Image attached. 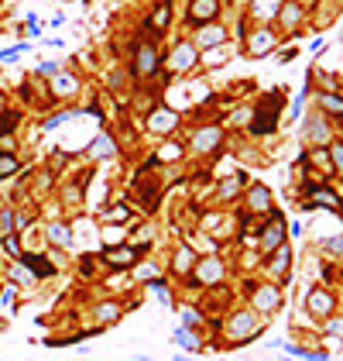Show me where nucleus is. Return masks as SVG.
Masks as SVG:
<instances>
[{"instance_id":"nucleus-1","label":"nucleus","mask_w":343,"mask_h":361,"mask_svg":"<svg viewBox=\"0 0 343 361\" xmlns=\"http://www.w3.org/2000/svg\"><path fill=\"white\" fill-rule=\"evenodd\" d=\"M158 73V49L151 42H141L138 52H134V76L138 80H148Z\"/></svg>"},{"instance_id":"nucleus-2","label":"nucleus","mask_w":343,"mask_h":361,"mask_svg":"<svg viewBox=\"0 0 343 361\" xmlns=\"http://www.w3.org/2000/svg\"><path fill=\"white\" fill-rule=\"evenodd\" d=\"M196 62H199V49H196L192 42H178V45L172 49V55H169L165 66H169L172 73H189Z\"/></svg>"},{"instance_id":"nucleus-3","label":"nucleus","mask_w":343,"mask_h":361,"mask_svg":"<svg viewBox=\"0 0 343 361\" xmlns=\"http://www.w3.org/2000/svg\"><path fill=\"white\" fill-rule=\"evenodd\" d=\"M189 24L203 28V24H213L220 17V0H189V10H185Z\"/></svg>"},{"instance_id":"nucleus-4","label":"nucleus","mask_w":343,"mask_h":361,"mask_svg":"<svg viewBox=\"0 0 343 361\" xmlns=\"http://www.w3.org/2000/svg\"><path fill=\"white\" fill-rule=\"evenodd\" d=\"M278 107H281V96H268L264 110H257L254 134H271V131H275V121H278Z\"/></svg>"},{"instance_id":"nucleus-5","label":"nucleus","mask_w":343,"mask_h":361,"mask_svg":"<svg viewBox=\"0 0 343 361\" xmlns=\"http://www.w3.org/2000/svg\"><path fill=\"white\" fill-rule=\"evenodd\" d=\"M227 42V28L223 24H203L199 31H196V49H216V45H223Z\"/></svg>"},{"instance_id":"nucleus-6","label":"nucleus","mask_w":343,"mask_h":361,"mask_svg":"<svg viewBox=\"0 0 343 361\" xmlns=\"http://www.w3.org/2000/svg\"><path fill=\"white\" fill-rule=\"evenodd\" d=\"M285 245V224H281V217H275L268 227H264V238H261V252L264 255H271V252H278Z\"/></svg>"},{"instance_id":"nucleus-7","label":"nucleus","mask_w":343,"mask_h":361,"mask_svg":"<svg viewBox=\"0 0 343 361\" xmlns=\"http://www.w3.org/2000/svg\"><path fill=\"white\" fill-rule=\"evenodd\" d=\"M275 42H278V38H275L271 28H257L254 35H248V52H251V55H268V52L275 49Z\"/></svg>"},{"instance_id":"nucleus-8","label":"nucleus","mask_w":343,"mask_h":361,"mask_svg":"<svg viewBox=\"0 0 343 361\" xmlns=\"http://www.w3.org/2000/svg\"><path fill=\"white\" fill-rule=\"evenodd\" d=\"M220 138H223L220 127H203V131L192 134V148H196V152H213V148L220 145Z\"/></svg>"},{"instance_id":"nucleus-9","label":"nucleus","mask_w":343,"mask_h":361,"mask_svg":"<svg viewBox=\"0 0 343 361\" xmlns=\"http://www.w3.org/2000/svg\"><path fill=\"white\" fill-rule=\"evenodd\" d=\"M175 124H178V114H175V110H169V107H158V110L148 117V127H151V131H158V134L172 131Z\"/></svg>"},{"instance_id":"nucleus-10","label":"nucleus","mask_w":343,"mask_h":361,"mask_svg":"<svg viewBox=\"0 0 343 361\" xmlns=\"http://www.w3.org/2000/svg\"><path fill=\"white\" fill-rule=\"evenodd\" d=\"M76 90H80V80H76L73 73H62V69H59V73L52 76V93H55V96H73Z\"/></svg>"},{"instance_id":"nucleus-11","label":"nucleus","mask_w":343,"mask_h":361,"mask_svg":"<svg viewBox=\"0 0 343 361\" xmlns=\"http://www.w3.org/2000/svg\"><path fill=\"white\" fill-rule=\"evenodd\" d=\"M281 3H285V0H254V3H251V14H254L257 21H271V17H278Z\"/></svg>"},{"instance_id":"nucleus-12","label":"nucleus","mask_w":343,"mask_h":361,"mask_svg":"<svg viewBox=\"0 0 343 361\" xmlns=\"http://www.w3.org/2000/svg\"><path fill=\"white\" fill-rule=\"evenodd\" d=\"M223 275V265L216 262V258H203L199 265H196V279H203V282H216Z\"/></svg>"},{"instance_id":"nucleus-13","label":"nucleus","mask_w":343,"mask_h":361,"mask_svg":"<svg viewBox=\"0 0 343 361\" xmlns=\"http://www.w3.org/2000/svg\"><path fill=\"white\" fill-rule=\"evenodd\" d=\"M278 17H281V24H285V28H299V24H302V7H299L295 0H288V3H281Z\"/></svg>"},{"instance_id":"nucleus-14","label":"nucleus","mask_w":343,"mask_h":361,"mask_svg":"<svg viewBox=\"0 0 343 361\" xmlns=\"http://www.w3.org/2000/svg\"><path fill=\"white\" fill-rule=\"evenodd\" d=\"M306 303H309V310H313V313H323V317H326V313L333 310V296H326L323 289H313Z\"/></svg>"},{"instance_id":"nucleus-15","label":"nucleus","mask_w":343,"mask_h":361,"mask_svg":"<svg viewBox=\"0 0 343 361\" xmlns=\"http://www.w3.org/2000/svg\"><path fill=\"white\" fill-rule=\"evenodd\" d=\"M169 21H172V3H169V0H162V3L155 7V14L148 17V28H155V31H165V28H169Z\"/></svg>"},{"instance_id":"nucleus-16","label":"nucleus","mask_w":343,"mask_h":361,"mask_svg":"<svg viewBox=\"0 0 343 361\" xmlns=\"http://www.w3.org/2000/svg\"><path fill=\"white\" fill-rule=\"evenodd\" d=\"M134 258H138V248H110L106 252V262L117 265V269L120 265H134Z\"/></svg>"},{"instance_id":"nucleus-17","label":"nucleus","mask_w":343,"mask_h":361,"mask_svg":"<svg viewBox=\"0 0 343 361\" xmlns=\"http://www.w3.org/2000/svg\"><path fill=\"white\" fill-rule=\"evenodd\" d=\"M89 152H93L96 159H110V155L117 152V145H113V138H110V134H100V138H93Z\"/></svg>"},{"instance_id":"nucleus-18","label":"nucleus","mask_w":343,"mask_h":361,"mask_svg":"<svg viewBox=\"0 0 343 361\" xmlns=\"http://www.w3.org/2000/svg\"><path fill=\"white\" fill-rule=\"evenodd\" d=\"M248 206H251V210H268V206H271V193H268L264 186H254V189L248 193Z\"/></svg>"},{"instance_id":"nucleus-19","label":"nucleus","mask_w":343,"mask_h":361,"mask_svg":"<svg viewBox=\"0 0 343 361\" xmlns=\"http://www.w3.org/2000/svg\"><path fill=\"white\" fill-rule=\"evenodd\" d=\"M48 241L59 245V248H69V245H73V234H69L66 224H52V227H48Z\"/></svg>"},{"instance_id":"nucleus-20","label":"nucleus","mask_w":343,"mask_h":361,"mask_svg":"<svg viewBox=\"0 0 343 361\" xmlns=\"http://www.w3.org/2000/svg\"><path fill=\"white\" fill-rule=\"evenodd\" d=\"M254 303L261 306V310H275V306H278V292H275L271 285H261V289L254 292Z\"/></svg>"},{"instance_id":"nucleus-21","label":"nucleus","mask_w":343,"mask_h":361,"mask_svg":"<svg viewBox=\"0 0 343 361\" xmlns=\"http://www.w3.org/2000/svg\"><path fill=\"white\" fill-rule=\"evenodd\" d=\"M21 262H24L28 269L35 272V275H52V272H55V265H48V262H41L38 255H24V252H21Z\"/></svg>"},{"instance_id":"nucleus-22","label":"nucleus","mask_w":343,"mask_h":361,"mask_svg":"<svg viewBox=\"0 0 343 361\" xmlns=\"http://www.w3.org/2000/svg\"><path fill=\"white\" fill-rule=\"evenodd\" d=\"M316 203H319V206H330V210H333V206H337L340 200H337V193H330V189H313V196H309V206H316Z\"/></svg>"},{"instance_id":"nucleus-23","label":"nucleus","mask_w":343,"mask_h":361,"mask_svg":"<svg viewBox=\"0 0 343 361\" xmlns=\"http://www.w3.org/2000/svg\"><path fill=\"white\" fill-rule=\"evenodd\" d=\"M254 313H237L234 320H230V334H244V331H254Z\"/></svg>"},{"instance_id":"nucleus-24","label":"nucleus","mask_w":343,"mask_h":361,"mask_svg":"<svg viewBox=\"0 0 343 361\" xmlns=\"http://www.w3.org/2000/svg\"><path fill=\"white\" fill-rule=\"evenodd\" d=\"M306 134H309L313 141H326V138H330V127H326V121H323V117H316V121H309Z\"/></svg>"},{"instance_id":"nucleus-25","label":"nucleus","mask_w":343,"mask_h":361,"mask_svg":"<svg viewBox=\"0 0 343 361\" xmlns=\"http://www.w3.org/2000/svg\"><path fill=\"white\" fill-rule=\"evenodd\" d=\"M120 313H124V310H120L117 303H103V306H96V317H100V324H113Z\"/></svg>"},{"instance_id":"nucleus-26","label":"nucleus","mask_w":343,"mask_h":361,"mask_svg":"<svg viewBox=\"0 0 343 361\" xmlns=\"http://www.w3.org/2000/svg\"><path fill=\"white\" fill-rule=\"evenodd\" d=\"M14 173H17V159L7 155V152H0V179H7V176H14Z\"/></svg>"},{"instance_id":"nucleus-27","label":"nucleus","mask_w":343,"mask_h":361,"mask_svg":"<svg viewBox=\"0 0 343 361\" xmlns=\"http://www.w3.org/2000/svg\"><path fill=\"white\" fill-rule=\"evenodd\" d=\"M192 269V252L189 248H178L175 252V272H189Z\"/></svg>"},{"instance_id":"nucleus-28","label":"nucleus","mask_w":343,"mask_h":361,"mask_svg":"<svg viewBox=\"0 0 343 361\" xmlns=\"http://www.w3.org/2000/svg\"><path fill=\"white\" fill-rule=\"evenodd\" d=\"M319 103H323L326 110H333V114H343V100L333 96V93H319Z\"/></svg>"},{"instance_id":"nucleus-29","label":"nucleus","mask_w":343,"mask_h":361,"mask_svg":"<svg viewBox=\"0 0 343 361\" xmlns=\"http://www.w3.org/2000/svg\"><path fill=\"white\" fill-rule=\"evenodd\" d=\"M175 341H178L182 348H189V351H199V341H196V337H192L185 327H182V331H175Z\"/></svg>"},{"instance_id":"nucleus-30","label":"nucleus","mask_w":343,"mask_h":361,"mask_svg":"<svg viewBox=\"0 0 343 361\" xmlns=\"http://www.w3.org/2000/svg\"><path fill=\"white\" fill-rule=\"evenodd\" d=\"M178 155H182V148H178V145H162V152H158V162H172V159H178Z\"/></svg>"},{"instance_id":"nucleus-31","label":"nucleus","mask_w":343,"mask_h":361,"mask_svg":"<svg viewBox=\"0 0 343 361\" xmlns=\"http://www.w3.org/2000/svg\"><path fill=\"white\" fill-rule=\"evenodd\" d=\"M14 127H17V114H0V138L7 131H14Z\"/></svg>"},{"instance_id":"nucleus-32","label":"nucleus","mask_w":343,"mask_h":361,"mask_svg":"<svg viewBox=\"0 0 343 361\" xmlns=\"http://www.w3.org/2000/svg\"><path fill=\"white\" fill-rule=\"evenodd\" d=\"M103 241L113 248V245H120L124 241V234H120V227H106V234H103Z\"/></svg>"},{"instance_id":"nucleus-33","label":"nucleus","mask_w":343,"mask_h":361,"mask_svg":"<svg viewBox=\"0 0 343 361\" xmlns=\"http://www.w3.org/2000/svg\"><path fill=\"white\" fill-rule=\"evenodd\" d=\"M3 248H7L14 258H21V245H17V238H14V234H7V238H3Z\"/></svg>"},{"instance_id":"nucleus-34","label":"nucleus","mask_w":343,"mask_h":361,"mask_svg":"<svg viewBox=\"0 0 343 361\" xmlns=\"http://www.w3.org/2000/svg\"><path fill=\"white\" fill-rule=\"evenodd\" d=\"M10 224H14V213H10V210H3V217H0V234H3V238L10 234Z\"/></svg>"},{"instance_id":"nucleus-35","label":"nucleus","mask_w":343,"mask_h":361,"mask_svg":"<svg viewBox=\"0 0 343 361\" xmlns=\"http://www.w3.org/2000/svg\"><path fill=\"white\" fill-rule=\"evenodd\" d=\"M59 73V62H41L38 66V76H55Z\"/></svg>"},{"instance_id":"nucleus-36","label":"nucleus","mask_w":343,"mask_h":361,"mask_svg":"<svg viewBox=\"0 0 343 361\" xmlns=\"http://www.w3.org/2000/svg\"><path fill=\"white\" fill-rule=\"evenodd\" d=\"M330 155H333V166L343 169V145H333V148H330Z\"/></svg>"},{"instance_id":"nucleus-37","label":"nucleus","mask_w":343,"mask_h":361,"mask_svg":"<svg viewBox=\"0 0 343 361\" xmlns=\"http://www.w3.org/2000/svg\"><path fill=\"white\" fill-rule=\"evenodd\" d=\"M323 248H326V252H343V238H330V241H323Z\"/></svg>"},{"instance_id":"nucleus-38","label":"nucleus","mask_w":343,"mask_h":361,"mask_svg":"<svg viewBox=\"0 0 343 361\" xmlns=\"http://www.w3.org/2000/svg\"><path fill=\"white\" fill-rule=\"evenodd\" d=\"M237 186H241V179H230V182H223V196H230V193H237Z\"/></svg>"},{"instance_id":"nucleus-39","label":"nucleus","mask_w":343,"mask_h":361,"mask_svg":"<svg viewBox=\"0 0 343 361\" xmlns=\"http://www.w3.org/2000/svg\"><path fill=\"white\" fill-rule=\"evenodd\" d=\"M330 334H337V337H343V320H330Z\"/></svg>"},{"instance_id":"nucleus-40","label":"nucleus","mask_w":343,"mask_h":361,"mask_svg":"<svg viewBox=\"0 0 343 361\" xmlns=\"http://www.w3.org/2000/svg\"><path fill=\"white\" fill-rule=\"evenodd\" d=\"M138 275H141V279H151V275H155V265H141Z\"/></svg>"},{"instance_id":"nucleus-41","label":"nucleus","mask_w":343,"mask_h":361,"mask_svg":"<svg viewBox=\"0 0 343 361\" xmlns=\"http://www.w3.org/2000/svg\"><path fill=\"white\" fill-rule=\"evenodd\" d=\"M134 361H151V358H141V355H138V358H134Z\"/></svg>"},{"instance_id":"nucleus-42","label":"nucleus","mask_w":343,"mask_h":361,"mask_svg":"<svg viewBox=\"0 0 343 361\" xmlns=\"http://www.w3.org/2000/svg\"><path fill=\"white\" fill-rule=\"evenodd\" d=\"M178 361H189V358H178Z\"/></svg>"},{"instance_id":"nucleus-43","label":"nucleus","mask_w":343,"mask_h":361,"mask_svg":"<svg viewBox=\"0 0 343 361\" xmlns=\"http://www.w3.org/2000/svg\"><path fill=\"white\" fill-rule=\"evenodd\" d=\"M0 107H3V100H0Z\"/></svg>"}]
</instances>
